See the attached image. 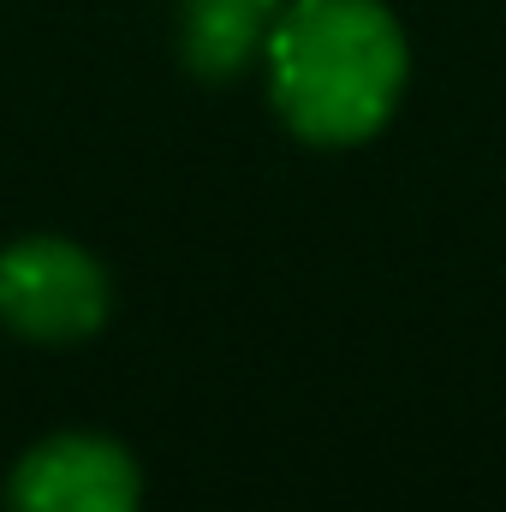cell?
Returning a JSON list of instances; mask_svg holds the SVG:
<instances>
[{"label":"cell","instance_id":"7a4b0ae2","mask_svg":"<svg viewBox=\"0 0 506 512\" xmlns=\"http://www.w3.org/2000/svg\"><path fill=\"white\" fill-rule=\"evenodd\" d=\"M108 268L84 245L36 233L0 245V328L36 346H78L108 322Z\"/></svg>","mask_w":506,"mask_h":512},{"label":"cell","instance_id":"6da1fadb","mask_svg":"<svg viewBox=\"0 0 506 512\" xmlns=\"http://www.w3.org/2000/svg\"><path fill=\"white\" fill-rule=\"evenodd\" d=\"M268 60V102L316 149L376 137L411 78V48L381 0H286Z\"/></svg>","mask_w":506,"mask_h":512},{"label":"cell","instance_id":"277c9868","mask_svg":"<svg viewBox=\"0 0 506 512\" xmlns=\"http://www.w3.org/2000/svg\"><path fill=\"white\" fill-rule=\"evenodd\" d=\"M286 0H173V30H179V60L209 78L227 84L245 66L262 60L274 18Z\"/></svg>","mask_w":506,"mask_h":512},{"label":"cell","instance_id":"3957f363","mask_svg":"<svg viewBox=\"0 0 506 512\" xmlns=\"http://www.w3.org/2000/svg\"><path fill=\"white\" fill-rule=\"evenodd\" d=\"M143 507V471L114 435L66 429L36 441L12 477L6 512H137Z\"/></svg>","mask_w":506,"mask_h":512}]
</instances>
